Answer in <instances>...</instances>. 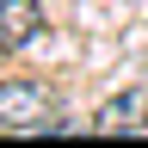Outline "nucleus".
<instances>
[{"mask_svg": "<svg viewBox=\"0 0 148 148\" xmlns=\"http://www.w3.org/2000/svg\"><path fill=\"white\" fill-rule=\"evenodd\" d=\"M49 117H56V92L43 80H0V130L37 136Z\"/></svg>", "mask_w": 148, "mask_h": 148, "instance_id": "1", "label": "nucleus"}, {"mask_svg": "<svg viewBox=\"0 0 148 148\" xmlns=\"http://www.w3.org/2000/svg\"><path fill=\"white\" fill-rule=\"evenodd\" d=\"M99 136H130V130H148V86H123L111 92L99 105V117H92Z\"/></svg>", "mask_w": 148, "mask_h": 148, "instance_id": "2", "label": "nucleus"}, {"mask_svg": "<svg viewBox=\"0 0 148 148\" xmlns=\"http://www.w3.org/2000/svg\"><path fill=\"white\" fill-rule=\"evenodd\" d=\"M43 37V0H0V56L31 49Z\"/></svg>", "mask_w": 148, "mask_h": 148, "instance_id": "3", "label": "nucleus"}]
</instances>
